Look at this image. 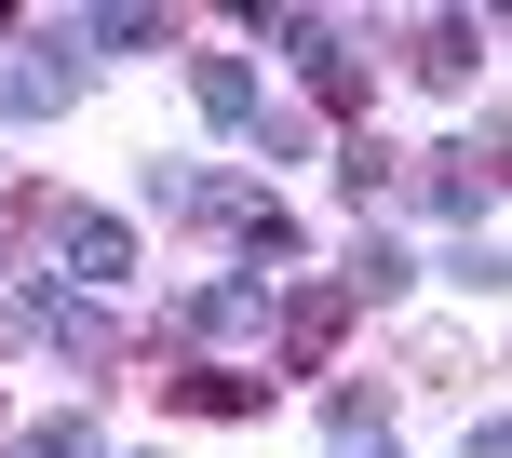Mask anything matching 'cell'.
<instances>
[{
    "instance_id": "obj_1",
    "label": "cell",
    "mask_w": 512,
    "mask_h": 458,
    "mask_svg": "<svg viewBox=\"0 0 512 458\" xmlns=\"http://www.w3.org/2000/svg\"><path fill=\"white\" fill-rule=\"evenodd\" d=\"M0 324L41 337V351H68V364H108V351H122L108 297H81V283H14V297H0Z\"/></svg>"
},
{
    "instance_id": "obj_12",
    "label": "cell",
    "mask_w": 512,
    "mask_h": 458,
    "mask_svg": "<svg viewBox=\"0 0 512 458\" xmlns=\"http://www.w3.org/2000/svg\"><path fill=\"white\" fill-rule=\"evenodd\" d=\"M256 41L297 54V68H337V54H351V27H337V14H256Z\"/></svg>"
},
{
    "instance_id": "obj_15",
    "label": "cell",
    "mask_w": 512,
    "mask_h": 458,
    "mask_svg": "<svg viewBox=\"0 0 512 458\" xmlns=\"http://www.w3.org/2000/svg\"><path fill=\"white\" fill-rule=\"evenodd\" d=\"M230 243H243V270H256V256H270V270H297V216H283L270 189H256V203L230 216Z\"/></svg>"
},
{
    "instance_id": "obj_18",
    "label": "cell",
    "mask_w": 512,
    "mask_h": 458,
    "mask_svg": "<svg viewBox=\"0 0 512 458\" xmlns=\"http://www.w3.org/2000/svg\"><path fill=\"white\" fill-rule=\"evenodd\" d=\"M351 458H391V445H351Z\"/></svg>"
},
{
    "instance_id": "obj_4",
    "label": "cell",
    "mask_w": 512,
    "mask_h": 458,
    "mask_svg": "<svg viewBox=\"0 0 512 458\" xmlns=\"http://www.w3.org/2000/svg\"><path fill=\"white\" fill-rule=\"evenodd\" d=\"M68 95H81V54H68V27H41V54H0V122H54Z\"/></svg>"
},
{
    "instance_id": "obj_5",
    "label": "cell",
    "mask_w": 512,
    "mask_h": 458,
    "mask_svg": "<svg viewBox=\"0 0 512 458\" xmlns=\"http://www.w3.org/2000/svg\"><path fill=\"white\" fill-rule=\"evenodd\" d=\"M418 203H432V216H459V229H486V216H499V162L432 149V162H418Z\"/></svg>"
},
{
    "instance_id": "obj_2",
    "label": "cell",
    "mask_w": 512,
    "mask_h": 458,
    "mask_svg": "<svg viewBox=\"0 0 512 458\" xmlns=\"http://www.w3.org/2000/svg\"><path fill=\"white\" fill-rule=\"evenodd\" d=\"M41 229H54V256H68V283H81V297H122V283H135V229H122V216L41 203Z\"/></svg>"
},
{
    "instance_id": "obj_11",
    "label": "cell",
    "mask_w": 512,
    "mask_h": 458,
    "mask_svg": "<svg viewBox=\"0 0 512 458\" xmlns=\"http://www.w3.org/2000/svg\"><path fill=\"white\" fill-rule=\"evenodd\" d=\"M68 41H95V54H162L176 27H162L149 0H108V14H81V27H68Z\"/></svg>"
},
{
    "instance_id": "obj_10",
    "label": "cell",
    "mask_w": 512,
    "mask_h": 458,
    "mask_svg": "<svg viewBox=\"0 0 512 458\" xmlns=\"http://www.w3.org/2000/svg\"><path fill=\"white\" fill-rule=\"evenodd\" d=\"M176 405H189V418H256V405H270V378H243V364H189Z\"/></svg>"
},
{
    "instance_id": "obj_8",
    "label": "cell",
    "mask_w": 512,
    "mask_h": 458,
    "mask_svg": "<svg viewBox=\"0 0 512 458\" xmlns=\"http://www.w3.org/2000/svg\"><path fill=\"white\" fill-rule=\"evenodd\" d=\"M149 203H162V216H203V229H230V216L256 203V189H243V176H203V162H162V176H149Z\"/></svg>"
},
{
    "instance_id": "obj_6",
    "label": "cell",
    "mask_w": 512,
    "mask_h": 458,
    "mask_svg": "<svg viewBox=\"0 0 512 458\" xmlns=\"http://www.w3.org/2000/svg\"><path fill=\"white\" fill-rule=\"evenodd\" d=\"M418 81H432V95H472V81H486V27L432 14V27H418Z\"/></svg>"
},
{
    "instance_id": "obj_3",
    "label": "cell",
    "mask_w": 512,
    "mask_h": 458,
    "mask_svg": "<svg viewBox=\"0 0 512 458\" xmlns=\"http://www.w3.org/2000/svg\"><path fill=\"white\" fill-rule=\"evenodd\" d=\"M256 324H270V270H216V283H189V297L162 310L176 351H189V337H256Z\"/></svg>"
},
{
    "instance_id": "obj_9",
    "label": "cell",
    "mask_w": 512,
    "mask_h": 458,
    "mask_svg": "<svg viewBox=\"0 0 512 458\" xmlns=\"http://www.w3.org/2000/svg\"><path fill=\"white\" fill-rule=\"evenodd\" d=\"M189 108H203L216 135H256V108H270V95H256L243 54H203V68H189Z\"/></svg>"
},
{
    "instance_id": "obj_14",
    "label": "cell",
    "mask_w": 512,
    "mask_h": 458,
    "mask_svg": "<svg viewBox=\"0 0 512 458\" xmlns=\"http://www.w3.org/2000/svg\"><path fill=\"white\" fill-rule=\"evenodd\" d=\"M405 283H418V256L364 229V243H351V270H337V297H405Z\"/></svg>"
},
{
    "instance_id": "obj_16",
    "label": "cell",
    "mask_w": 512,
    "mask_h": 458,
    "mask_svg": "<svg viewBox=\"0 0 512 458\" xmlns=\"http://www.w3.org/2000/svg\"><path fill=\"white\" fill-rule=\"evenodd\" d=\"M378 418H391V391L364 378V391H337V405H324V432H337V445H378Z\"/></svg>"
},
{
    "instance_id": "obj_13",
    "label": "cell",
    "mask_w": 512,
    "mask_h": 458,
    "mask_svg": "<svg viewBox=\"0 0 512 458\" xmlns=\"http://www.w3.org/2000/svg\"><path fill=\"white\" fill-rule=\"evenodd\" d=\"M391 189H405V162H391L378 135H351V149H337V203L364 216V203H391Z\"/></svg>"
},
{
    "instance_id": "obj_17",
    "label": "cell",
    "mask_w": 512,
    "mask_h": 458,
    "mask_svg": "<svg viewBox=\"0 0 512 458\" xmlns=\"http://www.w3.org/2000/svg\"><path fill=\"white\" fill-rule=\"evenodd\" d=\"M0 458H95V418H41V432H14Z\"/></svg>"
},
{
    "instance_id": "obj_19",
    "label": "cell",
    "mask_w": 512,
    "mask_h": 458,
    "mask_svg": "<svg viewBox=\"0 0 512 458\" xmlns=\"http://www.w3.org/2000/svg\"><path fill=\"white\" fill-rule=\"evenodd\" d=\"M95 458H122V445H95Z\"/></svg>"
},
{
    "instance_id": "obj_7",
    "label": "cell",
    "mask_w": 512,
    "mask_h": 458,
    "mask_svg": "<svg viewBox=\"0 0 512 458\" xmlns=\"http://www.w3.org/2000/svg\"><path fill=\"white\" fill-rule=\"evenodd\" d=\"M337 324H351V297H337V283H297V297L270 310V337H283V364H324V351H337Z\"/></svg>"
}]
</instances>
